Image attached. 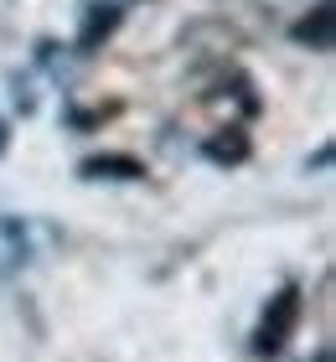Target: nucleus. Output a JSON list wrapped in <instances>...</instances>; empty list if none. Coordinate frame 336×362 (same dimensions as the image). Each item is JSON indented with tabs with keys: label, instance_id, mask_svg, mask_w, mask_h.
<instances>
[{
	"label": "nucleus",
	"instance_id": "1",
	"mask_svg": "<svg viewBox=\"0 0 336 362\" xmlns=\"http://www.w3.org/2000/svg\"><path fill=\"white\" fill-rule=\"evenodd\" d=\"M31 264V228L21 218H6L0 212V279L21 274Z\"/></svg>",
	"mask_w": 336,
	"mask_h": 362
},
{
	"label": "nucleus",
	"instance_id": "2",
	"mask_svg": "<svg viewBox=\"0 0 336 362\" xmlns=\"http://www.w3.org/2000/svg\"><path fill=\"white\" fill-rule=\"evenodd\" d=\"M0 151H6V124H0Z\"/></svg>",
	"mask_w": 336,
	"mask_h": 362
}]
</instances>
